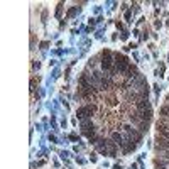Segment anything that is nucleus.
<instances>
[{
    "mask_svg": "<svg viewBox=\"0 0 169 169\" xmlns=\"http://www.w3.org/2000/svg\"><path fill=\"white\" fill-rule=\"evenodd\" d=\"M139 130H140V134H147V130H149V122L140 120L139 122Z\"/></svg>",
    "mask_w": 169,
    "mask_h": 169,
    "instance_id": "9",
    "label": "nucleus"
},
{
    "mask_svg": "<svg viewBox=\"0 0 169 169\" xmlns=\"http://www.w3.org/2000/svg\"><path fill=\"white\" fill-rule=\"evenodd\" d=\"M95 110H96L95 105H83V107H79V108L76 110V117H78L79 122H81V120H90L92 115L95 113Z\"/></svg>",
    "mask_w": 169,
    "mask_h": 169,
    "instance_id": "2",
    "label": "nucleus"
},
{
    "mask_svg": "<svg viewBox=\"0 0 169 169\" xmlns=\"http://www.w3.org/2000/svg\"><path fill=\"white\" fill-rule=\"evenodd\" d=\"M115 73H125L127 69H129V59H127V56H124V54H115Z\"/></svg>",
    "mask_w": 169,
    "mask_h": 169,
    "instance_id": "3",
    "label": "nucleus"
},
{
    "mask_svg": "<svg viewBox=\"0 0 169 169\" xmlns=\"http://www.w3.org/2000/svg\"><path fill=\"white\" fill-rule=\"evenodd\" d=\"M100 66H102L103 71L113 73V69H115V68H113V59H112V53H110L108 49H103V51H102V63H100Z\"/></svg>",
    "mask_w": 169,
    "mask_h": 169,
    "instance_id": "1",
    "label": "nucleus"
},
{
    "mask_svg": "<svg viewBox=\"0 0 169 169\" xmlns=\"http://www.w3.org/2000/svg\"><path fill=\"white\" fill-rule=\"evenodd\" d=\"M168 107H169V95H168Z\"/></svg>",
    "mask_w": 169,
    "mask_h": 169,
    "instance_id": "13",
    "label": "nucleus"
},
{
    "mask_svg": "<svg viewBox=\"0 0 169 169\" xmlns=\"http://www.w3.org/2000/svg\"><path fill=\"white\" fill-rule=\"evenodd\" d=\"M130 17H132V12L129 10V12L125 14V19H127V22H130Z\"/></svg>",
    "mask_w": 169,
    "mask_h": 169,
    "instance_id": "11",
    "label": "nucleus"
},
{
    "mask_svg": "<svg viewBox=\"0 0 169 169\" xmlns=\"http://www.w3.org/2000/svg\"><path fill=\"white\" fill-rule=\"evenodd\" d=\"M137 115H139V118H140V120H146V122H149L150 118H152V108H149V110H140Z\"/></svg>",
    "mask_w": 169,
    "mask_h": 169,
    "instance_id": "7",
    "label": "nucleus"
},
{
    "mask_svg": "<svg viewBox=\"0 0 169 169\" xmlns=\"http://www.w3.org/2000/svg\"><path fill=\"white\" fill-rule=\"evenodd\" d=\"M76 12H78V7H75V9H71V10L68 12V17H73V15H76Z\"/></svg>",
    "mask_w": 169,
    "mask_h": 169,
    "instance_id": "10",
    "label": "nucleus"
},
{
    "mask_svg": "<svg viewBox=\"0 0 169 169\" xmlns=\"http://www.w3.org/2000/svg\"><path fill=\"white\" fill-rule=\"evenodd\" d=\"M124 130L127 132L129 135H132V139L135 140V144H137V146L142 142V134H140V132H137L134 127H132V125H124Z\"/></svg>",
    "mask_w": 169,
    "mask_h": 169,
    "instance_id": "4",
    "label": "nucleus"
},
{
    "mask_svg": "<svg viewBox=\"0 0 169 169\" xmlns=\"http://www.w3.org/2000/svg\"><path fill=\"white\" fill-rule=\"evenodd\" d=\"M112 140L118 146V147H124V144H125V140H124V137L118 134V132H113L112 134Z\"/></svg>",
    "mask_w": 169,
    "mask_h": 169,
    "instance_id": "8",
    "label": "nucleus"
},
{
    "mask_svg": "<svg viewBox=\"0 0 169 169\" xmlns=\"http://www.w3.org/2000/svg\"><path fill=\"white\" fill-rule=\"evenodd\" d=\"M139 75H140V73L137 71V66H135V64L129 66V69L125 71V78H127V79H135Z\"/></svg>",
    "mask_w": 169,
    "mask_h": 169,
    "instance_id": "5",
    "label": "nucleus"
},
{
    "mask_svg": "<svg viewBox=\"0 0 169 169\" xmlns=\"http://www.w3.org/2000/svg\"><path fill=\"white\" fill-rule=\"evenodd\" d=\"M135 107H137V110L140 112V110H149L150 108V103L147 98H142V100H139L137 103H135Z\"/></svg>",
    "mask_w": 169,
    "mask_h": 169,
    "instance_id": "6",
    "label": "nucleus"
},
{
    "mask_svg": "<svg viewBox=\"0 0 169 169\" xmlns=\"http://www.w3.org/2000/svg\"><path fill=\"white\" fill-rule=\"evenodd\" d=\"M113 169H122V166H118V164H115V166H113Z\"/></svg>",
    "mask_w": 169,
    "mask_h": 169,
    "instance_id": "12",
    "label": "nucleus"
}]
</instances>
